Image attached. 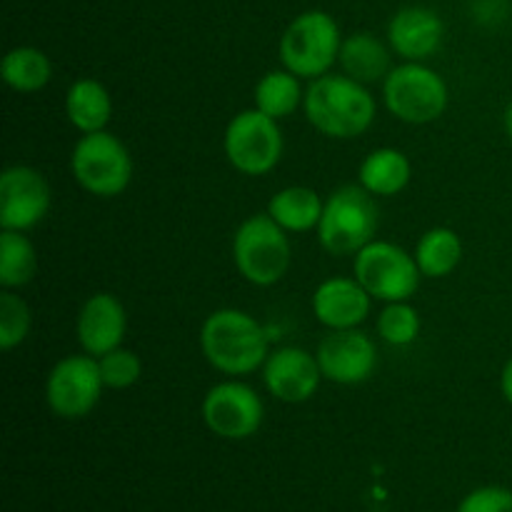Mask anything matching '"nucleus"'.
<instances>
[{
	"mask_svg": "<svg viewBox=\"0 0 512 512\" xmlns=\"http://www.w3.org/2000/svg\"><path fill=\"white\" fill-rule=\"evenodd\" d=\"M200 350L218 373L250 375L268 360V335L250 313L220 308L200 328Z\"/></svg>",
	"mask_w": 512,
	"mask_h": 512,
	"instance_id": "obj_1",
	"label": "nucleus"
},
{
	"mask_svg": "<svg viewBox=\"0 0 512 512\" xmlns=\"http://www.w3.org/2000/svg\"><path fill=\"white\" fill-rule=\"evenodd\" d=\"M305 115L318 133L338 140L363 135L375 120V98L348 75H320L305 90Z\"/></svg>",
	"mask_w": 512,
	"mask_h": 512,
	"instance_id": "obj_2",
	"label": "nucleus"
},
{
	"mask_svg": "<svg viewBox=\"0 0 512 512\" xmlns=\"http://www.w3.org/2000/svg\"><path fill=\"white\" fill-rule=\"evenodd\" d=\"M375 195L363 185H343L325 200L318 223V240L330 255H355L373 243L380 225Z\"/></svg>",
	"mask_w": 512,
	"mask_h": 512,
	"instance_id": "obj_3",
	"label": "nucleus"
},
{
	"mask_svg": "<svg viewBox=\"0 0 512 512\" xmlns=\"http://www.w3.org/2000/svg\"><path fill=\"white\" fill-rule=\"evenodd\" d=\"M340 45H343L340 25L335 23L333 15L323 10H308L285 28L280 38V60L283 68L298 78L315 80L328 75V70L338 63Z\"/></svg>",
	"mask_w": 512,
	"mask_h": 512,
	"instance_id": "obj_4",
	"label": "nucleus"
},
{
	"mask_svg": "<svg viewBox=\"0 0 512 512\" xmlns=\"http://www.w3.org/2000/svg\"><path fill=\"white\" fill-rule=\"evenodd\" d=\"M233 260L238 273L258 288L280 283L290 268L288 230L280 228L268 213L250 215L235 230Z\"/></svg>",
	"mask_w": 512,
	"mask_h": 512,
	"instance_id": "obj_5",
	"label": "nucleus"
},
{
	"mask_svg": "<svg viewBox=\"0 0 512 512\" xmlns=\"http://www.w3.org/2000/svg\"><path fill=\"white\" fill-rule=\"evenodd\" d=\"M75 183L98 198H115L133 180V158L120 138L108 130L88 133L75 143L70 155Z\"/></svg>",
	"mask_w": 512,
	"mask_h": 512,
	"instance_id": "obj_6",
	"label": "nucleus"
},
{
	"mask_svg": "<svg viewBox=\"0 0 512 512\" xmlns=\"http://www.w3.org/2000/svg\"><path fill=\"white\" fill-rule=\"evenodd\" d=\"M385 108L398 120L410 125H425L438 120L448 108V85L423 63H408L393 68L383 80Z\"/></svg>",
	"mask_w": 512,
	"mask_h": 512,
	"instance_id": "obj_7",
	"label": "nucleus"
},
{
	"mask_svg": "<svg viewBox=\"0 0 512 512\" xmlns=\"http://www.w3.org/2000/svg\"><path fill=\"white\" fill-rule=\"evenodd\" d=\"M355 280L383 303H405L420 288V273L415 255L388 240H373L355 253Z\"/></svg>",
	"mask_w": 512,
	"mask_h": 512,
	"instance_id": "obj_8",
	"label": "nucleus"
},
{
	"mask_svg": "<svg viewBox=\"0 0 512 512\" xmlns=\"http://www.w3.org/2000/svg\"><path fill=\"white\" fill-rule=\"evenodd\" d=\"M223 148L230 165L243 175H268L283 158L285 140L278 120L263 110L250 108L235 115L223 135Z\"/></svg>",
	"mask_w": 512,
	"mask_h": 512,
	"instance_id": "obj_9",
	"label": "nucleus"
},
{
	"mask_svg": "<svg viewBox=\"0 0 512 512\" xmlns=\"http://www.w3.org/2000/svg\"><path fill=\"white\" fill-rule=\"evenodd\" d=\"M105 383L98 358L93 355H68L58 360L48 373L45 400L48 408L63 420H78L93 413Z\"/></svg>",
	"mask_w": 512,
	"mask_h": 512,
	"instance_id": "obj_10",
	"label": "nucleus"
},
{
	"mask_svg": "<svg viewBox=\"0 0 512 512\" xmlns=\"http://www.w3.org/2000/svg\"><path fill=\"white\" fill-rule=\"evenodd\" d=\"M205 425L225 440H245L263 425V400L250 385L240 380H225L205 393L200 405Z\"/></svg>",
	"mask_w": 512,
	"mask_h": 512,
	"instance_id": "obj_11",
	"label": "nucleus"
},
{
	"mask_svg": "<svg viewBox=\"0 0 512 512\" xmlns=\"http://www.w3.org/2000/svg\"><path fill=\"white\" fill-rule=\"evenodd\" d=\"M50 210V185L30 165H10L0 175V228L33 230Z\"/></svg>",
	"mask_w": 512,
	"mask_h": 512,
	"instance_id": "obj_12",
	"label": "nucleus"
},
{
	"mask_svg": "<svg viewBox=\"0 0 512 512\" xmlns=\"http://www.w3.org/2000/svg\"><path fill=\"white\" fill-rule=\"evenodd\" d=\"M320 373L338 385H360L378 368V348L363 330H330L315 350Z\"/></svg>",
	"mask_w": 512,
	"mask_h": 512,
	"instance_id": "obj_13",
	"label": "nucleus"
},
{
	"mask_svg": "<svg viewBox=\"0 0 512 512\" xmlns=\"http://www.w3.org/2000/svg\"><path fill=\"white\" fill-rule=\"evenodd\" d=\"M320 380H323V373H320L318 358L293 345L273 350L263 365L265 388L280 403H305L318 393Z\"/></svg>",
	"mask_w": 512,
	"mask_h": 512,
	"instance_id": "obj_14",
	"label": "nucleus"
},
{
	"mask_svg": "<svg viewBox=\"0 0 512 512\" xmlns=\"http://www.w3.org/2000/svg\"><path fill=\"white\" fill-rule=\"evenodd\" d=\"M128 328V315L123 303L113 293H95L83 303L75 323L80 348L93 358L120 348Z\"/></svg>",
	"mask_w": 512,
	"mask_h": 512,
	"instance_id": "obj_15",
	"label": "nucleus"
},
{
	"mask_svg": "<svg viewBox=\"0 0 512 512\" xmlns=\"http://www.w3.org/2000/svg\"><path fill=\"white\" fill-rule=\"evenodd\" d=\"M443 35L445 25L440 15L423 5L398 10L388 25L390 48L408 63H423L433 58L443 45Z\"/></svg>",
	"mask_w": 512,
	"mask_h": 512,
	"instance_id": "obj_16",
	"label": "nucleus"
},
{
	"mask_svg": "<svg viewBox=\"0 0 512 512\" xmlns=\"http://www.w3.org/2000/svg\"><path fill=\"white\" fill-rule=\"evenodd\" d=\"M373 295L353 278H328L315 288L313 315L330 330H350L365 323Z\"/></svg>",
	"mask_w": 512,
	"mask_h": 512,
	"instance_id": "obj_17",
	"label": "nucleus"
},
{
	"mask_svg": "<svg viewBox=\"0 0 512 512\" xmlns=\"http://www.w3.org/2000/svg\"><path fill=\"white\" fill-rule=\"evenodd\" d=\"M65 115L78 133L105 130L113 115V100L108 88L95 78H80L65 93Z\"/></svg>",
	"mask_w": 512,
	"mask_h": 512,
	"instance_id": "obj_18",
	"label": "nucleus"
},
{
	"mask_svg": "<svg viewBox=\"0 0 512 512\" xmlns=\"http://www.w3.org/2000/svg\"><path fill=\"white\" fill-rule=\"evenodd\" d=\"M338 63L348 78L358 83H378L388 78L390 68V50L373 33H353L340 45Z\"/></svg>",
	"mask_w": 512,
	"mask_h": 512,
	"instance_id": "obj_19",
	"label": "nucleus"
},
{
	"mask_svg": "<svg viewBox=\"0 0 512 512\" xmlns=\"http://www.w3.org/2000/svg\"><path fill=\"white\" fill-rule=\"evenodd\" d=\"M413 175L408 155L398 148H378L360 163V185L375 198H393L403 193Z\"/></svg>",
	"mask_w": 512,
	"mask_h": 512,
	"instance_id": "obj_20",
	"label": "nucleus"
},
{
	"mask_svg": "<svg viewBox=\"0 0 512 512\" xmlns=\"http://www.w3.org/2000/svg\"><path fill=\"white\" fill-rule=\"evenodd\" d=\"M323 208L325 200H320L313 188L290 185L270 198L268 215L288 233H308V230H318Z\"/></svg>",
	"mask_w": 512,
	"mask_h": 512,
	"instance_id": "obj_21",
	"label": "nucleus"
},
{
	"mask_svg": "<svg viewBox=\"0 0 512 512\" xmlns=\"http://www.w3.org/2000/svg\"><path fill=\"white\" fill-rule=\"evenodd\" d=\"M0 75L15 93H38L53 78V63L40 48L20 45V48L8 50L0 65Z\"/></svg>",
	"mask_w": 512,
	"mask_h": 512,
	"instance_id": "obj_22",
	"label": "nucleus"
},
{
	"mask_svg": "<svg viewBox=\"0 0 512 512\" xmlns=\"http://www.w3.org/2000/svg\"><path fill=\"white\" fill-rule=\"evenodd\" d=\"M300 80L290 70H270L255 85V108L275 120L293 115L305 103V90Z\"/></svg>",
	"mask_w": 512,
	"mask_h": 512,
	"instance_id": "obj_23",
	"label": "nucleus"
},
{
	"mask_svg": "<svg viewBox=\"0 0 512 512\" xmlns=\"http://www.w3.org/2000/svg\"><path fill=\"white\" fill-rule=\"evenodd\" d=\"M413 255L425 278H445L463 260V243L453 228H430L418 240Z\"/></svg>",
	"mask_w": 512,
	"mask_h": 512,
	"instance_id": "obj_24",
	"label": "nucleus"
},
{
	"mask_svg": "<svg viewBox=\"0 0 512 512\" xmlns=\"http://www.w3.org/2000/svg\"><path fill=\"white\" fill-rule=\"evenodd\" d=\"M38 273V253L28 235L3 230L0 235V285L3 290L23 288Z\"/></svg>",
	"mask_w": 512,
	"mask_h": 512,
	"instance_id": "obj_25",
	"label": "nucleus"
},
{
	"mask_svg": "<svg viewBox=\"0 0 512 512\" xmlns=\"http://www.w3.org/2000/svg\"><path fill=\"white\" fill-rule=\"evenodd\" d=\"M378 333L388 345H403L415 343L420 335V315L413 305L405 303H388L378 318Z\"/></svg>",
	"mask_w": 512,
	"mask_h": 512,
	"instance_id": "obj_26",
	"label": "nucleus"
},
{
	"mask_svg": "<svg viewBox=\"0 0 512 512\" xmlns=\"http://www.w3.org/2000/svg\"><path fill=\"white\" fill-rule=\"evenodd\" d=\"M30 323H33V318H30L28 303L13 290H3L0 293V348L5 353L18 348L28 338Z\"/></svg>",
	"mask_w": 512,
	"mask_h": 512,
	"instance_id": "obj_27",
	"label": "nucleus"
},
{
	"mask_svg": "<svg viewBox=\"0 0 512 512\" xmlns=\"http://www.w3.org/2000/svg\"><path fill=\"white\" fill-rule=\"evenodd\" d=\"M98 365H100V375H103L105 388H113V390L133 388V385L140 380V375H143V363H140V358L133 353V350L123 348V345L110 350V353L100 355Z\"/></svg>",
	"mask_w": 512,
	"mask_h": 512,
	"instance_id": "obj_28",
	"label": "nucleus"
},
{
	"mask_svg": "<svg viewBox=\"0 0 512 512\" xmlns=\"http://www.w3.org/2000/svg\"><path fill=\"white\" fill-rule=\"evenodd\" d=\"M458 512H512V490L500 485H485L473 490L460 503Z\"/></svg>",
	"mask_w": 512,
	"mask_h": 512,
	"instance_id": "obj_29",
	"label": "nucleus"
},
{
	"mask_svg": "<svg viewBox=\"0 0 512 512\" xmlns=\"http://www.w3.org/2000/svg\"><path fill=\"white\" fill-rule=\"evenodd\" d=\"M500 393L512 405V358L503 365V373H500Z\"/></svg>",
	"mask_w": 512,
	"mask_h": 512,
	"instance_id": "obj_30",
	"label": "nucleus"
},
{
	"mask_svg": "<svg viewBox=\"0 0 512 512\" xmlns=\"http://www.w3.org/2000/svg\"><path fill=\"white\" fill-rule=\"evenodd\" d=\"M505 133H508L510 138V145H512V100L508 103V108H505Z\"/></svg>",
	"mask_w": 512,
	"mask_h": 512,
	"instance_id": "obj_31",
	"label": "nucleus"
}]
</instances>
